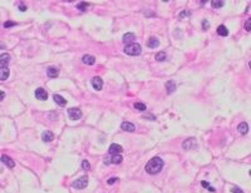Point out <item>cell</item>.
Listing matches in <instances>:
<instances>
[{
  "label": "cell",
  "instance_id": "6da1fadb",
  "mask_svg": "<svg viewBox=\"0 0 251 193\" xmlns=\"http://www.w3.org/2000/svg\"><path fill=\"white\" fill-rule=\"evenodd\" d=\"M162 168H163V161L160 157H155L149 159L148 163L146 164V172L148 174H157L161 172Z\"/></svg>",
  "mask_w": 251,
  "mask_h": 193
},
{
  "label": "cell",
  "instance_id": "7a4b0ae2",
  "mask_svg": "<svg viewBox=\"0 0 251 193\" xmlns=\"http://www.w3.org/2000/svg\"><path fill=\"white\" fill-rule=\"evenodd\" d=\"M141 52H142V48L137 43H133L131 45H126V48H124V53L128 55H139Z\"/></svg>",
  "mask_w": 251,
  "mask_h": 193
},
{
  "label": "cell",
  "instance_id": "3957f363",
  "mask_svg": "<svg viewBox=\"0 0 251 193\" xmlns=\"http://www.w3.org/2000/svg\"><path fill=\"white\" fill-rule=\"evenodd\" d=\"M72 186L75 188V189H83L88 186V178L87 177H80L78 178L77 181H74L72 183Z\"/></svg>",
  "mask_w": 251,
  "mask_h": 193
},
{
  "label": "cell",
  "instance_id": "277c9868",
  "mask_svg": "<svg viewBox=\"0 0 251 193\" xmlns=\"http://www.w3.org/2000/svg\"><path fill=\"white\" fill-rule=\"evenodd\" d=\"M68 115H69L70 119L78 121V119H80V117H82V111L79 108H69L68 109Z\"/></svg>",
  "mask_w": 251,
  "mask_h": 193
},
{
  "label": "cell",
  "instance_id": "5b68a950",
  "mask_svg": "<svg viewBox=\"0 0 251 193\" xmlns=\"http://www.w3.org/2000/svg\"><path fill=\"white\" fill-rule=\"evenodd\" d=\"M135 40H136V35L133 34V33H127V34L123 35V43L126 45L133 44V43H135Z\"/></svg>",
  "mask_w": 251,
  "mask_h": 193
},
{
  "label": "cell",
  "instance_id": "8992f818",
  "mask_svg": "<svg viewBox=\"0 0 251 193\" xmlns=\"http://www.w3.org/2000/svg\"><path fill=\"white\" fill-rule=\"evenodd\" d=\"M122 150H123L122 146H119V144H116V143H113V144H111L109 149H108V152H109V154L114 156V154H121V153H122Z\"/></svg>",
  "mask_w": 251,
  "mask_h": 193
},
{
  "label": "cell",
  "instance_id": "52a82bcc",
  "mask_svg": "<svg viewBox=\"0 0 251 193\" xmlns=\"http://www.w3.org/2000/svg\"><path fill=\"white\" fill-rule=\"evenodd\" d=\"M92 85L96 90H102V87H103V80L100 77H94L92 79Z\"/></svg>",
  "mask_w": 251,
  "mask_h": 193
},
{
  "label": "cell",
  "instance_id": "ba28073f",
  "mask_svg": "<svg viewBox=\"0 0 251 193\" xmlns=\"http://www.w3.org/2000/svg\"><path fill=\"white\" fill-rule=\"evenodd\" d=\"M196 146H197V143H196V140H195L194 138L186 139V140L182 143V147L185 148V149H187V150H190V149H194Z\"/></svg>",
  "mask_w": 251,
  "mask_h": 193
},
{
  "label": "cell",
  "instance_id": "9c48e42d",
  "mask_svg": "<svg viewBox=\"0 0 251 193\" xmlns=\"http://www.w3.org/2000/svg\"><path fill=\"white\" fill-rule=\"evenodd\" d=\"M35 98L39 99V100H47L48 93L45 92V89H43V88H38V89L35 90Z\"/></svg>",
  "mask_w": 251,
  "mask_h": 193
},
{
  "label": "cell",
  "instance_id": "30bf717a",
  "mask_svg": "<svg viewBox=\"0 0 251 193\" xmlns=\"http://www.w3.org/2000/svg\"><path fill=\"white\" fill-rule=\"evenodd\" d=\"M10 70L8 66H0V80H6L9 78Z\"/></svg>",
  "mask_w": 251,
  "mask_h": 193
},
{
  "label": "cell",
  "instance_id": "8fae6325",
  "mask_svg": "<svg viewBox=\"0 0 251 193\" xmlns=\"http://www.w3.org/2000/svg\"><path fill=\"white\" fill-rule=\"evenodd\" d=\"M2 162L6 166V167H9V168H14V166H15V162L13 161V159L9 157V156H2Z\"/></svg>",
  "mask_w": 251,
  "mask_h": 193
},
{
  "label": "cell",
  "instance_id": "7c38bea8",
  "mask_svg": "<svg viewBox=\"0 0 251 193\" xmlns=\"http://www.w3.org/2000/svg\"><path fill=\"white\" fill-rule=\"evenodd\" d=\"M121 128L124 130V132H135L136 130V127H135V124H132L129 122H123L121 124Z\"/></svg>",
  "mask_w": 251,
  "mask_h": 193
},
{
  "label": "cell",
  "instance_id": "4fadbf2b",
  "mask_svg": "<svg viewBox=\"0 0 251 193\" xmlns=\"http://www.w3.org/2000/svg\"><path fill=\"white\" fill-rule=\"evenodd\" d=\"M10 63V54L4 53L0 55V65L2 66H8V64Z\"/></svg>",
  "mask_w": 251,
  "mask_h": 193
},
{
  "label": "cell",
  "instance_id": "5bb4252c",
  "mask_svg": "<svg viewBox=\"0 0 251 193\" xmlns=\"http://www.w3.org/2000/svg\"><path fill=\"white\" fill-rule=\"evenodd\" d=\"M41 139H43V142L49 143V142H52L54 139V134L52 132H49V130H45V132H43V134H41Z\"/></svg>",
  "mask_w": 251,
  "mask_h": 193
},
{
  "label": "cell",
  "instance_id": "9a60e30c",
  "mask_svg": "<svg viewBox=\"0 0 251 193\" xmlns=\"http://www.w3.org/2000/svg\"><path fill=\"white\" fill-rule=\"evenodd\" d=\"M47 75L49 78H57L58 75H59V70H58L57 68H54V66H49V68L47 69Z\"/></svg>",
  "mask_w": 251,
  "mask_h": 193
},
{
  "label": "cell",
  "instance_id": "2e32d148",
  "mask_svg": "<svg viewBox=\"0 0 251 193\" xmlns=\"http://www.w3.org/2000/svg\"><path fill=\"white\" fill-rule=\"evenodd\" d=\"M82 60H83V63L87 64V65H93V64L96 63V58H94L93 55H88V54H86L82 58Z\"/></svg>",
  "mask_w": 251,
  "mask_h": 193
},
{
  "label": "cell",
  "instance_id": "e0dca14e",
  "mask_svg": "<svg viewBox=\"0 0 251 193\" xmlns=\"http://www.w3.org/2000/svg\"><path fill=\"white\" fill-rule=\"evenodd\" d=\"M53 99H54V102H55L58 105H60V107H64V105L67 104V100H65L62 95H59V94H54V95H53Z\"/></svg>",
  "mask_w": 251,
  "mask_h": 193
},
{
  "label": "cell",
  "instance_id": "ac0fdd59",
  "mask_svg": "<svg viewBox=\"0 0 251 193\" xmlns=\"http://www.w3.org/2000/svg\"><path fill=\"white\" fill-rule=\"evenodd\" d=\"M166 89H167V93L171 94L176 90V83L173 80H168L166 83Z\"/></svg>",
  "mask_w": 251,
  "mask_h": 193
},
{
  "label": "cell",
  "instance_id": "d6986e66",
  "mask_svg": "<svg viewBox=\"0 0 251 193\" xmlns=\"http://www.w3.org/2000/svg\"><path fill=\"white\" fill-rule=\"evenodd\" d=\"M237 130H239V133H241V134H246V133L249 132V125H247V123H245V122L240 123V124L237 125Z\"/></svg>",
  "mask_w": 251,
  "mask_h": 193
},
{
  "label": "cell",
  "instance_id": "ffe728a7",
  "mask_svg": "<svg viewBox=\"0 0 251 193\" xmlns=\"http://www.w3.org/2000/svg\"><path fill=\"white\" fill-rule=\"evenodd\" d=\"M147 45H148L149 48H157L158 45H160V40H158L157 38H155V37H152V38H149V39H148Z\"/></svg>",
  "mask_w": 251,
  "mask_h": 193
},
{
  "label": "cell",
  "instance_id": "44dd1931",
  "mask_svg": "<svg viewBox=\"0 0 251 193\" xmlns=\"http://www.w3.org/2000/svg\"><path fill=\"white\" fill-rule=\"evenodd\" d=\"M217 34H219L220 37H227L229 35V30H227V28H226L225 25H220V27L217 28Z\"/></svg>",
  "mask_w": 251,
  "mask_h": 193
},
{
  "label": "cell",
  "instance_id": "7402d4cb",
  "mask_svg": "<svg viewBox=\"0 0 251 193\" xmlns=\"http://www.w3.org/2000/svg\"><path fill=\"white\" fill-rule=\"evenodd\" d=\"M111 159V163H113V164H119V163H122V161H123V157L121 156V154H114L112 158H109Z\"/></svg>",
  "mask_w": 251,
  "mask_h": 193
},
{
  "label": "cell",
  "instance_id": "603a6c76",
  "mask_svg": "<svg viewBox=\"0 0 251 193\" xmlns=\"http://www.w3.org/2000/svg\"><path fill=\"white\" fill-rule=\"evenodd\" d=\"M211 5H212V8H215V9H219V8H222L225 5V3L222 2V0H214V2H211Z\"/></svg>",
  "mask_w": 251,
  "mask_h": 193
},
{
  "label": "cell",
  "instance_id": "cb8c5ba5",
  "mask_svg": "<svg viewBox=\"0 0 251 193\" xmlns=\"http://www.w3.org/2000/svg\"><path fill=\"white\" fill-rule=\"evenodd\" d=\"M166 58H167V55H166L165 52H160V53H157V54H156V60H158V62H163V60H166Z\"/></svg>",
  "mask_w": 251,
  "mask_h": 193
},
{
  "label": "cell",
  "instance_id": "d4e9b609",
  "mask_svg": "<svg viewBox=\"0 0 251 193\" xmlns=\"http://www.w3.org/2000/svg\"><path fill=\"white\" fill-rule=\"evenodd\" d=\"M88 3H86V2H82V3H79L78 5H77V9H79L80 11H84V10H87V8H88Z\"/></svg>",
  "mask_w": 251,
  "mask_h": 193
},
{
  "label": "cell",
  "instance_id": "484cf974",
  "mask_svg": "<svg viewBox=\"0 0 251 193\" xmlns=\"http://www.w3.org/2000/svg\"><path fill=\"white\" fill-rule=\"evenodd\" d=\"M135 108L137 109V111H141V112H143V111H146L147 109V107H146V104H143V103H135Z\"/></svg>",
  "mask_w": 251,
  "mask_h": 193
},
{
  "label": "cell",
  "instance_id": "4316f807",
  "mask_svg": "<svg viewBox=\"0 0 251 193\" xmlns=\"http://www.w3.org/2000/svg\"><path fill=\"white\" fill-rule=\"evenodd\" d=\"M82 168H83V169H86V171H89V169H90V164H89V162H88V161H83V162H82Z\"/></svg>",
  "mask_w": 251,
  "mask_h": 193
},
{
  "label": "cell",
  "instance_id": "83f0119b",
  "mask_svg": "<svg viewBox=\"0 0 251 193\" xmlns=\"http://www.w3.org/2000/svg\"><path fill=\"white\" fill-rule=\"evenodd\" d=\"M190 15H191V13H190L188 10H183V11L180 13V18H181V19H183V18H188Z\"/></svg>",
  "mask_w": 251,
  "mask_h": 193
},
{
  "label": "cell",
  "instance_id": "f1b7e54d",
  "mask_svg": "<svg viewBox=\"0 0 251 193\" xmlns=\"http://www.w3.org/2000/svg\"><path fill=\"white\" fill-rule=\"evenodd\" d=\"M15 25H16L15 21H10V20H9V21H6V23L4 24V27H5V28H10V27H15Z\"/></svg>",
  "mask_w": 251,
  "mask_h": 193
},
{
  "label": "cell",
  "instance_id": "f546056e",
  "mask_svg": "<svg viewBox=\"0 0 251 193\" xmlns=\"http://www.w3.org/2000/svg\"><path fill=\"white\" fill-rule=\"evenodd\" d=\"M208 27H210V23H208L207 20H204V21H202V28H204L205 30H207Z\"/></svg>",
  "mask_w": 251,
  "mask_h": 193
},
{
  "label": "cell",
  "instance_id": "4dcf8cb0",
  "mask_svg": "<svg viewBox=\"0 0 251 193\" xmlns=\"http://www.w3.org/2000/svg\"><path fill=\"white\" fill-rule=\"evenodd\" d=\"M250 24H251V20L247 19V21H246V24H245V29H246V31H250V30H251V29H250Z\"/></svg>",
  "mask_w": 251,
  "mask_h": 193
},
{
  "label": "cell",
  "instance_id": "1f68e13d",
  "mask_svg": "<svg viewBox=\"0 0 251 193\" xmlns=\"http://www.w3.org/2000/svg\"><path fill=\"white\" fill-rule=\"evenodd\" d=\"M231 191H232V193H244V191L240 189V188H236V187H235V188H232Z\"/></svg>",
  "mask_w": 251,
  "mask_h": 193
},
{
  "label": "cell",
  "instance_id": "d6a6232c",
  "mask_svg": "<svg viewBox=\"0 0 251 193\" xmlns=\"http://www.w3.org/2000/svg\"><path fill=\"white\" fill-rule=\"evenodd\" d=\"M116 182H117V178H114V177H112V178H109V179L107 181L108 184H113V183H116Z\"/></svg>",
  "mask_w": 251,
  "mask_h": 193
},
{
  "label": "cell",
  "instance_id": "836d02e7",
  "mask_svg": "<svg viewBox=\"0 0 251 193\" xmlns=\"http://www.w3.org/2000/svg\"><path fill=\"white\" fill-rule=\"evenodd\" d=\"M201 186L202 187H205V188H210V184H208V182H201Z\"/></svg>",
  "mask_w": 251,
  "mask_h": 193
},
{
  "label": "cell",
  "instance_id": "e575fe53",
  "mask_svg": "<svg viewBox=\"0 0 251 193\" xmlns=\"http://www.w3.org/2000/svg\"><path fill=\"white\" fill-rule=\"evenodd\" d=\"M3 99H5V93H4V92L0 90V102H2Z\"/></svg>",
  "mask_w": 251,
  "mask_h": 193
},
{
  "label": "cell",
  "instance_id": "d590c367",
  "mask_svg": "<svg viewBox=\"0 0 251 193\" xmlns=\"http://www.w3.org/2000/svg\"><path fill=\"white\" fill-rule=\"evenodd\" d=\"M19 9H20V11H25V10H27V6L23 5V4H20L19 5Z\"/></svg>",
  "mask_w": 251,
  "mask_h": 193
}]
</instances>
